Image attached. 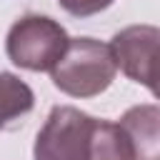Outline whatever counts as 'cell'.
Segmentation results:
<instances>
[{
  "instance_id": "6da1fadb",
  "label": "cell",
  "mask_w": 160,
  "mask_h": 160,
  "mask_svg": "<svg viewBox=\"0 0 160 160\" xmlns=\"http://www.w3.org/2000/svg\"><path fill=\"white\" fill-rule=\"evenodd\" d=\"M118 75V65L108 42L95 38L68 40L65 52L52 65V85L70 98H95L110 88Z\"/></svg>"
},
{
  "instance_id": "7a4b0ae2",
  "label": "cell",
  "mask_w": 160,
  "mask_h": 160,
  "mask_svg": "<svg viewBox=\"0 0 160 160\" xmlns=\"http://www.w3.org/2000/svg\"><path fill=\"white\" fill-rule=\"evenodd\" d=\"M68 40L70 38L58 20L48 15H22L8 30L5 52L12 65L30 72H45L60 60Z\"/></svg>"
},
{
  "instance_id": "3957f363",
  "label": "cell",
  "mask_w": 160,
  "mask_h": 160,
  "mask_svg": "<svg viewBox=\"0 0 160 160\" xmlns=\"http://www.w3.org/2000/svg\"><path fill=\"white\" fill-rule=\"evenodd\" d=\"M95 118L72 108L55 105L40 128L32 148L35 160H90Z\"/></svg>"
},
{
  "instance_id": "277c9868",
  "label": "cell",
  "mask_w": 160,
  "mask_h": 160,
  "mask_svg": "<svg viewBox=\"0 0 160 160\" xmlns=\"http://www.w3.org/2000/svg\"><path fill=\"white\" fill-rule=\"evenodd\" d=\"M158 42L160 30L155 25H130L115 32L110 42L115 65L152 95H158Z\"/></svg>"
},
{
  "instance_id": "5b68a950",
  "label": "cell",
  "mask_w": 160,
  "mask_h": 160,
  "mask_svg": "<svg viewBox=\"0 0 160 160\" xmlns=\"http://www.w3.org/2000/svg\"><path fill=\"white\" fill-rule=\"evenodd\" d=\"M132 148L135 160H160V110L158 105H135L118 122Z\"/></svg>"
},
{
  "instance_id": "8992f818",
  "label": "cell",
  "mask_w": 160,
  "mask_h": 160,
  "mask_svg": "<svg viewBox=\"0 0 160 160\" xmlns=\"http://www.w3.org/2000/svg\"><path fill=\"white\" fill-rule=\"evenodd\" d=\"M35 105V95L28 82L12 72H0V130L12 128Z\"/></svg>"
},
{
  "instance_id": "52a82bcc",
  "label": "cell",
  "mask_w": 160,
  "mask_h": 160,
  "mask_svg": "<svg viewBox=\"0 0 160 160\" xmlns=\"http://www.w3.org/2000/svg\"><path fill=\"white\" fill-rule=\"evenodd\" d=\"M90 160H135L132 148L118 122H108V120L95 122Z\"/></svg>"
},
{
  "instance_id": "ba28073f",
  "label": "cell",
  "mask_w": 160,
  "mask_h": 160,
  "mask_svg": "<svg viewBox=\"0 0 160 160\" xmlns=\"http://www.w3.org/2000/svg\"><path fill=\"white\" fill-rule=\"evenodd\" d=\"M60 8L75 18H88V15H95L105 8L112 5V0H58Z\"/></svg>"
}]
</instances>
